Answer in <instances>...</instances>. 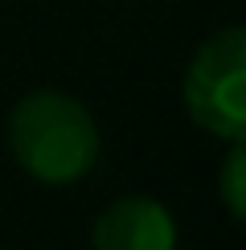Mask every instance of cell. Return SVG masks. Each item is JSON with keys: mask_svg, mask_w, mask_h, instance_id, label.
<instances>
[{"mask_svg": "<svg viewBox=\"0 0 246 250\" xmlns=\"http://www.w3.org/2000/svg\"><path fill=\"white\" fill-rule=\"evenodd\" d=\"M90 250H177V222L156 197H119L99 213Z\"/></svg>", "mask_w": 246, "mask_h": 250, "instance_id": "3", "label": "cell"}, {"mask_svg": "<svg viewBox=\"0 0 246 250\" xmlns=\"http://www.w3.org/2000/svg\"><path fill=\"white\" fill-rule=\"evenodd\" d=\"M13 160L41 185H74L99 160V123L66 90H29L4 123Z\"/></svg>", "mask_w": 246, "mask_h": 250, "instance_id": "1", "label": "cell"}, {"mask_svg": "<svg viewBox=\"0 0 246 250\" xmlns=\"http://www.w3.org/2000/svg\"><path fill=\"white\" fill-rule=\"evenodd\" d=\"M184 111L201 131L234 144L246 135V33L226 25L205 37L184 70Z\"/></svg>", "mask_w": 246, "mask_h": 250, "instance_id": "2", "label": "cell"}, {"mask_svg": "<svg viewBox=\"0 0 246 250\" xmlns=\"http://www.w3.org/2000/svg\"><path fill=\"white\" fill-rule=\"evenodd\" d=\"M218 193H222L230 217L242 222L246 217V148H242V140H234L230 152H226V164L218 172Z\"/></svg>", "mask_w": 246, "mask_h": 250, "instance_id": "4", "label": "cell"}]
</instances>
